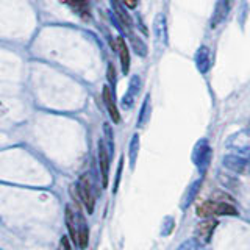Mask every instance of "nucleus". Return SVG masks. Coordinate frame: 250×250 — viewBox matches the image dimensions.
Here are the masks:
<instances>
[{
    "instance_id": "4468645a",
    "label": "nucleus",
    "mask_w": 250,
    "mask_h": 250,
    "mask_svg": "<svg viewBox=\"0 0 250 250\" xmlns=\"http://www.w3.org/2000/svg\"><path fill=\"white\" fill-rule=\"evenodd\" d=\"M209 147H208V143L207 141H202V143L197 146V148H195V152H194V160L195 163L199 164V166H207L208 161H209Z\"/></svg>"
},
{
    "instance_id": "5701e85b",
    "label": "nucleus",
    "mask_w": 250,
    "mask_h": 250,
    "mask_svg": "<svg viewBox=\"0 0 250 250\" xmlns=\"http://www.w3.org/2000/svg\"><path fill=\"white\" fill-rule=\"evenodd\" d=\"M61 246H62V250H72V247H70V242H69V239L66 236H62Z\"/></svg>"
},
{
    "instance_id": "20e7f679",
    "label": "nucleus",
    "mask_w": 250,
    "mask_h": 250,
    "mask_svg": "<svg viewBox=\"0 0 250 250\" xmlns=\"http://www.w3.org/2000/svg\"><path fill=\"white\" fill-rule=\"evenodd\" d=\"M109 3H111V8L116 14V21L121 23V28L128 31V35L133 33V21L130 18L128 11L125 10L124 5L121 3V0H109Z\"/></svg>"
},
{
    "instance_id": "423d86ee",
    "label": "nucleus",
    "mask_w": 250,
    "mask_h": 250,
    "mask_svg": "<svg viewBox=\"0 0 250 250\" xmlns=\"http://www.w3.org/2000/svg\"><path fill=\"white\" fill-rule=\"evenodd\" d=\"M224 166L236 174H250V160L241 156H225Z\"/></svg>"
},
{
    "instance_id": "7ed1b4c3",
    "label": "nucleus",
    "mask_w": 250,
    "mask_h": 250,
    "mask_svg": "<svg viewBox=\"0 0 250 250\" xmlns=\"http://www.w3.org/2000/svg\"><path fill=\"white\" fill-rule=\"evenodd\" d=\"M153 38L158 47L164 49L167 45V19L163 13L156 14L153 21Z\"/></svg>"
},
{
    "instance_id": "9d476101",
    "label": "nucleus",
    "mask_w": 250,
    "mask_h": 250,
    "mask_svg": "<svg viewBox=\"0 0 250 250\" xmlns=\"http://www.w3.org/2000/svg\"><path fill=\"white\" fill-rule=\"evenodd\" d=\"M216 225H217V222L214 221L213 217H207L205 221H202L197 225V229H195V234H197V238L202 242H208L209 238H211V234H213V231L216 229Z\"/></svg>"
},
{
    "instance_id": "f3484780",
    "label": "nucleus",
    "mask_w": 250,
    "mask_h": 250,
    "mask_svg": "<svg viewBox=\"0 0 250 250\" xmlns=\"http://www.w3.org/2000/svg\"><path fill=\"white\" fill-rule=\"evenodd\" d=\"M150 113H152V106H150V94H147L144 102H143V106H141V111H139V117H138V127L141 125H144L148 117H150Z\"/></svg>"
},
{
    "instance_id": "a211bd4d",
    "label": "nucleus",
    "mask_w": 250,
    "mask_h": 250,
    "mask_svg": "<svg viewBox=\"0 0 250 250\" xmlns=\"http://www.w3.org/2000/svg\"><path fill=\"white\" fill-rule=\"evenodd\" d=\"M130 42L133 45V49H135V52L139 55V57H147V45L146 42L141 41V38L135 36V35H130Z\"/></svg>"
},
{
    "instance_id": "9b49d317",
    "label": "nucleus",
    "mask_w": 250,
    "mask_h": 250,
    "mask_svg": "<svg viewBox=\"0 0 250 250\" xmlns=\"http://www.w3.org/2000/svg\"><path fill=\"white\" fill-rule=\"evenodd\" d=\"M64 217H66V225L70 234V239L74 241V244L78 246V214H75L74 209L67 207Z\"/></svg>"
},
{
    "instance_id": "412c9836",
    "label": "nucleus",
    "mask_w": 250,
    "mask_h": 250,
    "mask_svg": "<svg viewBox=\"0 0 250 250\" xmlns=\"http://www.w3.org/2000/svg\"><path fill=\"white\" fill-rule=\"evenodd\" d=\"M108 80L113 84V89H114L116 88V75H114V67L111 64L108 66Z\"/></svg>"
},
{
    "instance_id": "0eeeda50",
    "label": "nucleus",
    "mask_w": 250,
    "mask_h": 250,
    "mask_svg": "<svg viewBox=\"0 0 250 250\" xmlns=\"http://www.w3.org/2000/svg\"><path fill=\"white\" fill-rule=\"evenodd\" d=\"M99 167H100V175H102V185H104V188H106L108 177H109V156H108L104 141L99 143Z\"/></svg>"
},
{
    "instance_id": "aec40b11",
    "label": "nucleus",
    "mask_w": 250,
    "mask_h": 250,
    "mask_svg": "<svg viewBox=\"0 0 250 250\" xmlns=\"http://www.w3.org/2000/svg\"><path fill=\"white\" fill-rule=\"evenodd\" d=\"M138 148H139V136L135 135L131 139V144H130V156H131V163H135L136 160V155H138Z\"/></svg>"
},
{
    "instance_id": "f257e3e1",
    "label": "nucleus",
    "mask_w": 250,
    "mask_h": 250,
    "mask_svg": "<svg viewBox=\"0 0 250 250\" xmlns=\"http://www.w3.org/2000/svg\"><path fill=\"white\" fill-rule=\"evenodd\" d=\"M197 214L203 219L214 216H236L238 211L229 202H214L207 200L197 207Z\"/></svg>"
},
{
    "instance_id": "f8f14e48",
    "label": "nucleus",
    "mask_w": 250,
    "mask_h": 250,
    "mask_svg": "<svg viewBox=\"0 0 250 250\" xmlns=\"http://www.w3.org/2000/svg\"><path fill=\"white\" fill-rule=\"evenodd\" d=\"M116 49L119 52V58H121V66H122V72L128 74L130 70V52H128V45L124 41V38H117L116 39Z\"/></svg>"
},
{
    "instance_id": "6e6552de",
    "label": "nucleus",
    "mask_w": 250,
    "mask_h": 250,
    "mask_svg": "<svg viewBox=\"0 0 250 250\" xmlns=\"http://www.w3.org/2000/svg\"><path fill=\"white\" fill-rule=\"evenodd\" d=\"M102 96H104V102H105V106L108 109L109 116L114 124H119L121 122V114H119V109L116 106V102L113 97V91L108 88V86H104V91H102Z\"/></svg>"
},
{
    "instance_id": "39448f33",
    "label": "nucleus",
    "mask_w": 250,
    "mask_h": 250,
    "mask_svg": "<svg viewBox=\"0 0 250 250\" xmlns=\"http://www.w3.org/2000/svg\"><path fill=\"white\" fill-rule=\"evenodd\" d=\"M229 146L233 150H236L239 153H250V130L236 133V135L227 143V147Z\"/></svg>"
},
{
    "instance_id": "2eb2a0df",
    "label": "nucleus",
    "mask_w": 250,
    "mask_h": 250,
    "mask_svg": "<svg viewBox=\"0 0 250 250\" xmlns=\"http://www.w3.org/2000/svg\"><path fill=\"white\" fill-rule=\"evenodd\" d=\"M89 241V231H88V225H86L83 216L78 213V247L86 249Z\"/></svg>"
},
{
    "instance_id": "f03ea898",
    "label": "nucleus",
    "mask_w": 250,
    "mask_h": 250,
    "mask_svg": "<svg viewBox=\"0 0 250 250\" xmlns=\"http://www.w3.org/2000/svg\"><path fill=\"white\" fill-rule=\"evenodd\" d=\"M77 194H78V199L82 200L83 207L88 211V214H92L94 211V205H96V199H94V194H92V186H91V180L88 175H83L77 183Z\"/></svg>"
},
{
    "instance_id": "1a4fd4ad",
    "label": "nucleus",
    "mask_w": 250,
    "mask_h": 250,
    "mask_svg": "<svg viewBox=\"0 0 250 250\" xmlns=\"http://www.w3.org/2000/svg\"><path fill=\"white\" fill-rule=\"evenodd\" d=\"M195 66H197L200 74H207L209 67H211V55H209V49L205 45L199 47V50L195 52Z\"/></svg>"
},
{
    "instance_id": "4be33fe9",
    "label": "nucleus",
    "mask_w": 250,
    "mask_h": 250,
    "mask_svg": "<svg viewBox=\"0 0 250 250\" xmlns=\"http://www.w3.org/2000/svg\"><path fill=\"white\" fill-rule=\"evenodd\" d=\"M121 2L125 8H128V10H133V8H136L138 5V0H121Z\"/></svg>"
},
{
    "instance_id": "ddd939ff",
    "label": "nucleus",
    "mask_w": 250,
    "mask_h": 250,
    "mask_svg": "<svg viewBox=\"0 0 250 250\" xmlns=\"http://www.w3.org/2000/svg\"><path fill=\"white\" fill-rule=\"evenodd\" d=\"M229 11H230V2H229V0H219V2L216 3L213 18H211V27H213V28L217 27L219 23H221L227 18Z\"/></svg>"
},
{
    "instance_id": "dca6fc26",
    "label": "nucleus",
    "mask_w": 250,
    "mask_h": 250,
    "mask_svg": "<svg viewBox=\"0 0 250 250\" xmlns=\"http://www.w3.org/2000/svg\"><path fill=\"white\" fill-rule=\"evenodd\" d=\"M64 2H67L75 13L83 16V18H89V3H88V0H64Z\"/></svg>"
},
{
    "instance_id": "6ab92c4d",
    "label": "nucleus",
    "mask_w": 250,
    "mask_h": 250,
    "mask_svg": "<svg viewBox=\"0 0 250 250\" xmlns=\"http://www.w3.org/2000/svg\"><path fill=\"white\" fill-rule=\"evenodd\" d=\"M141 91V78L138 75H133L131 77V82H130V86H128V91L127 94H130V96H133L136 99V96L139 94Z\"/></svg>"
}]
</instances>
